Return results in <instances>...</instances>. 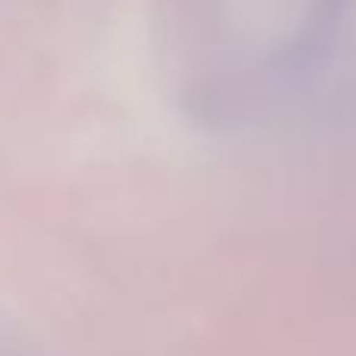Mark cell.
I'll use <instances>...</instances> for the list:
<instances>
[{
    "mask_svg": "<svg viewBox=\"0 0 356 356\" xmlns=\"http://www.w3.org/2000/svg\"><path fill=\"white\" fill-rule=\"evenodd\" d=\"M338 3H341V0H319V16H322V22H319V25H325L328 19L334 16V10H338Z\"/></svg>",
    "mask_w": 356,
    "mask_h": 356,
    "instance_id": "6da1fadb",
    "label": "cell"
}]
</instances>
